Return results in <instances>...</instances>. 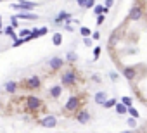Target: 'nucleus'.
I'll list each match as a JSON object with an SVG mask.
<instances>
[{"label":"nucleus","mask_w":147,"mask_h":133,"mask_svg":"<svg viewBox=\"0 0 147 133\" xmlns=\"http://www.w3.org/2000/svg\"><path fill=\"white\" fill-rule=\"evenodd\" d=\"M0 26H2V17H0Z\"/></svg>","instance_id":"36"},{"label":"nucleus","mask_w":147,"mask_h":133,"mask_svg":"<svg viewBox=\"0 0 147 133\" xmlns=\"http://www.w3.org/2000/svg\"><path fill=\"white\" fill-rule=\"evenodd\" d=\"M142 16H144V9H142L140 5H135V7H132V11H130V14H128V19H130V21H140Z\"/></svg>","instance_id":"2"},{"label":"nucleus","mask_w":147,"mask_h":133,"mask_svg":"<svg viewBox=\"0 0 147 133\" xmlns=\"http://www.w3.org/2000/svg\"><path fill=\"white\" fill-rule=\"evenodd\" d=\"M64 19H66L68 23H69V21H71V14H68V12H64V11H62V12L57 16V19H55V24H61Z\"/></svg>","instance_id":"12"},{"label":"nucleus","mask_w":147,"mask_h":133,"mask_svg":"<svg viewBox=\"0 0 147 133\" xmlns=\"http://www.w3.org/2000/svg\"><path fill=\"white\" fill-rule=\"evenodd\" d=\"M94 99H95V102H97V104L104 105V104H106V100H107V95H106V92H97Z\"/></svg>","instance_id":"10"},{"label":"nucleus","mask_w":147,"mask_h":133,"mask_svg":"<svg viewBox=\"0 0 147 133\" xmlns=\"http://www.w3.org/2000/svg\"><path fill=\"white\" fill-rule=\"evenodd\" d=\"M26 85H28V88H31V90H33V88H38L40 86V78L38 76H31Z\"/></svg>","instance_id":"11"},{"label":"nucleus","mask_w":147,"mask_h":133,"mask_svg":"<svg viewBox=\"0 0 147 133\" xmlns=\"http://www.w3.org/2000/svg\"><path fill=\"white\" fill-rule=\"evenodd\" d=\"M104 19H106V17H104V14H100V16H97V24L100 26L102 23H104Z\"/></svg>","instance_id":"28"},{"label":"nucleus","mask_w":147,"mask_h":133,"mask_svg":"<svg viewBox=\"0 0 147 133\" xmlns=\"http://www.w3.org/2000/svg\"><path fill=\"white\" fill-rule=\"evenodd\" d=\"M109 9H106V7H104V5H95L94 7V12L97 14V16H100V14H106Z\"/></svg>","instance_id":"17"},{"label":"nucleus","mask_w":147,"mask_h":133,"mask_svg":"<svg viewBox=\"0 0 147 133\" xmlns=\"http://www.w3.org/2000/svg\"><path fill=\"white\" fill-rule=\"evenodd\" d=\"M92 38H94V40H99V38H100V33H99V31L92 33Z\"/></svg>","instance_id":"32"},{"label":"nucleus","mask_w":147,"mask_h":133,"mask_svg":"<svg viewBox=\"0 0 147 133\" xmlns=\"http://www.w3.org/2000/svg\"><path fill=\"white\" fill-rule=\"evenodd\" d=\"M19 35H21V38H28V36L31 35V31H30V30H21Z\"/></svg>","instance_id":"25"},{"label":"nucleus","mask_w":147,"mask_h":133,"mask_svg":"<svg viewBox=\"0 0 147 133\" xmlns=\"http://www.w3.org/2000/svg\"><path fill=\"white\" fill-rule=\"evenodd\" d=\"M109 76H111V80H113V81H116V80L119 78V76H118V73H114V71H113V73L109 74Z\"/></svg>","instance_id":"31"},{"label":"nucleus","mask_w":147,"mask_h":133,"mask_svg":"<svg viewBox=\"0 0 147 133\" xmlns=\"http://www.w3.org/2000/svg\"><path fill=\"white\" fill-rule=\"evenodd\" d=\"M125 133H133V131H125Z\"/></svg>","instance_id":"37"},{"label":"nucleus","mask_w":147,"mask_h":133,"mask_svg":"<svg viewBox=\"0 0 147 133\" xmlns=\"http://www.w3.org/2000/svg\"><path fill=\"white\" fill-rule=\"evenodd\" d=\"M121 104H125L127 107H132V104H133V99H132V97H123V99H121Z\"/></svg>","instance_id":"20"},{"label":"nucleus","mask_w":147,"mask_h":133,"mask_svg":"<svg viewBox=\"0 0 147 133\" xmlns=\"http://www.w3.org/2000/svg\"><path fill=\"white\" fill-rule=\"evenodd\" d=\"M49 64H50V68H52V69H59V68H61V66H62V64H64V61H62L61 57H52Z\"/></svg>","instance_id":"9"},{"label":"nucleus","mask_w":147,"mask_h":133,"mask_svg":"<svg viewBox=\"0 0 147 133\" xmlns=\"http://www.w3.org/2000/svg\"><path fill=\"white\" fill-rule=\"evenodd\" d=\"M123 76L127 78L128 81L135 80V76H137V71H135V68H125V69H123Z\"/></svg>","instance_id":"6"},{"label":"nucleus","mask_w":147,"mask_h":133,"mask_svg":"<svg viewBox=\"0 0 147 133\" xmlns=\"http://www.w3.org/2000/svg\"><path fill=\"white\" fill-rule=\"evenodd\" d=\"M11 7L16 9V11H21V12H28V11H31L33 7H36V4H33V2H26V0H19V4H12Z\"/></svg>","instance_id":"1"},{"label":"nucleus","mask_w":147,"mask_h":133,"mask_svg":"<svg viewBox=\"0 0 147 133\" xmlns=\"http://www.w3.org/2000/svg\"><path fill=\"white\" fill-rule=\"evenodd\" d=\"M16 17H17V19H36V16L31 14V12H19Z\"/></svg>","instance_id":"13"},{"label":"nucleus","mask_w":147,"mask_h":133,"mask_svg":"<svg viewBox=\"0 0 147 133\" xmlns=\"http://www.w3.org/2000/svg\"><path fill=\"white\" fill-rule=\"evenodd\" d=\"M99 55H100V47H95L94 49V59H99Z\"/></svg>","instance_id":"27"},{"label":"nucleus","mask_w":147,"mask_h":133,"mask_svg":"<svg viewBox=\"0 0 147 133\" xmlns=\"http://www.w3.org/2000/svg\"><path fill=\"white\" fill-rule=\"evenodd\" d=\"M26 104H28V107H30V109H38V107H40V104H42V100H40V99H36V97H28V99H26Z\"/></svg>","instance_id":"7"},{"label":"nucleus","mask_w":147,"mask_h":133,"mask_svg":"<svg viewBox=\"0 0 147 133\" xmlns=\"http://www.w3.org/2000/svg\"><path fill=\"white\" fill-rule=\"evenodd\" d=\"M116 113L118 114H127L128 113V107L125 104H116Z\"/></svg>","instance_id":"16"},{"label":"nucleus","mask_w":147,"mask_h":133,"mask_svg":"<svg viewBox=\"0 0 147 133\" xmlns=\"http://www.w3.org/2000/svg\"><path fill=\"white\" fill-rule=\"evenodd\" d=\"M80 33H81V35H83V36H85V38H88V36H90V35H92V31H90V30H88V28H85V26H83V28H81V30H80Z\"/></svg>","instance_id":"22"},{"label":"nucleus","mask_w":147,"mask_h":133,"mask_svg":"<svg viewBox=\"0 0 147 133\" xmlns=\"http://www.w3.org/2000/svg\"><path fill=\"white\" fill-rule=\"evenodd\" d=\"M52 41H54V45H61V43H62V35L61 33H55L54 38H52Z\"/></svg>","instance_id":"19"},{"label":"nucleus","mask_w":147,"mask_h":133,"mask_svg":"<svg viewBox=\"0 0 147 133\" xmlns=\"http://www.w3.org/2000/svg\"><path fill=\"white\" fill-rule=\"evenodd\" d=\"M92 7H95V0H88V2H87V7H85V9H92Z\"/></svg>","instance_id":"29"},{"label":"nucleus","mask_w":147,"mask_h":133,"mask_svg":"<svg viewBox=\"0 0 147 133\" xmlns=\"http://www.w3.org/2000/svg\"><path fill=\"white\" fill-rule=\"evenodd\" d=\"M61 93H62V88H61V86H52V88H50V95H52L54 99H57Z\"/></svg>","instance_id":"15"},{"label":"nucleus","mask_w":147,"mask_h":133,"mask_svg":"<svg viewBox=\"0 0 147 133\" xmlns=\"http://www.w3.org/2000/svg\"><path fill=\"white\" fill-rule=\"evenodd\" d=\"M40 124L45 128H54L57 124V118L55 116H45L44 119H40Z\"/></svg>","instance_id":"4"},{"label":"nucleus","mask_w":147,"mask_h":133,"mask_svg":"<svg viewBox=\"0 0 147 133\" xmlns=\"http://www.w3.org/2000/svg\"><path fill=\"white\" fill-rule=\"evenodd\" d=\"M4 33H5V35H9V36H12V38H14V41L17 40V38H16V35H14V30H12V26H7V28L4 30Z\"/></svg>","instance_id":"21"},{"label":"nucleus","mask_w":147,"mask_h":133,"mask_svg":"<svg viewBox=\"0 0 147 133\" xmlns=\"http://www.w3.org/2000/svg\"><path fill=\"white\" fill-rule=\"evenodd\" d=\"M76 2H78L80 7H87V2H88V0H76Z\"/></svg>","instance_id":"30"},{"label":"nucleus","mask_w":147,"mask_h":133,"mask_svg":"<svg viewBox=\"0 0 147 133\" xmlns=\"http://www.w3.org/2000/svg\"><path fill=\"white\" fill-rule=\"evenodd\" d=\"M80 105V99L78 97H69V100L66 102V111H76Z\"/></svg>","instance_id":"5"},{"label":"nucleus","mask_w":147,"mask_h":133,"mask_svg":"<svg viewBox=\"0 0 147 133\" xmlns=\"http://www.w3.org/2000/svg\"><path fill=\"white\" fill-rule=\"evenodd\" d=\"M111 5H113V0H106V5H104V7H106V9H111Z\"/></svg>","instance_id":"33"},{"label":"nucleus","mask_w":147,"mask_h":133,"mask_svg":"<svg viewBox=\"0 0 147 133\" xmlns=\"http://www.w3.org/2000/svg\"><path fill=\"white\" fill-rule=\"evenodd\" d=\"M61 81H62V85L71 86V85H74V81H76V74H74L73 71H68V73H64V74H62Z\"/></svg>","instance_id":"3"},{"label":"nucleus","mask_w":147,"mask_h":133,"mask_svg":"<svg viewBox=\"0 0 147 133\" xmlns=\"http://www.w3.org/2000/svg\"><path fill=\"white\" fill-rule=\"evenodd\" d=\"M4 90H5V92H9V93L16 92V83H14V81H7V83L4 85Z\"/></svg>","instance_id":"14"},{"label":"nucleus","mask_w":147,"mask_h":133,"mask_svg":"<svg viewBox=\"0 0 147 133\" xmlns=\"http://www.w3.org/2000/svg\"><path fill=\"white\" fill-rule=\"evenodd\" d=\"M17 24H19V23H17V17L14 16V17H12V28H16Z\"/></svg>","instance_id":"34"},{"label":"nucleus","mask_w":147,"mask_h":133,"mask_svg":"<svg viewBox=\"0 0 147 133\" xmlns=\"http://www.w3.org/2000/svg\"><path fill=\"white\" fill-rule=\"evenodd\" d=\"M128 114H130L132 118H138V111L133 109V107H128Z\"/></svg>","instance_id":"24"},{"label":"nucleus","mask_w":147,"mask_h":133,"mask_svg":"<svg viewBox=\"0 0 147 133\" xmlns=\"http://www.w3.org/2000/svg\"><path fill=\"white\" fill-rule=\"evenodd\" d=\"M76 119H78V123H81V124H85V123H88V121H90V114L87 113V111H81V113H78Z\"/></svg>","instance_id":"8"},{"label":"nucleus","mask_w":147,"mask_h":133,"mask_svg":"<svg viewBox=\"0 0 147 133\" xmlns=\"http://www.w3.org/2000/svg\"><path fill=\"white\" fill-rule=\"evenodd\" d=\"M85 45H87V47L92 45V40H90V38H85Z\"/></svg>","instance_id":"35"},{"label":"nucleus","mask_w":147,"mask_h":133,"mask_svg":"<svg viewBox=\"0 0 147 133\" xmlns=\"http://www.w3.org/2000/svg\"><path fill=\"white\" fill-rule=\"evenodd\" d=\"M66 59H68V61H71V62H74V61H76V59H78V57H76V54H74V52H69V54H68V57H66Z\"/></svg>","instance_id":"26"},{"label":"nucleus","mask_w":147,"mask_h":133,"mask_svg":"<svg viewBox=\"0 0 147 133\" xmlns=\"http://www.w3.org/2000/svg\"><path fill=\"white\" fill-rule=\"evenodd\" d=\"M127 124H128L130 128H135V126H137V118H128V119H127Z\"/></svg>","instance_id":"23"},{"label":"nucleus","mask_w":147,"mask_h":133,"mask_svg":"<svg viewBox=\"0 0 147 133\" xmlns=\"http://www.w3.org/2000/svg\"><path fill=\"white\" fill-rule=\"evenodd\" d=\"M116 104H118V100H116V99H107V100H106V104H104L102 107L111 109V107H116Z\"/></svg>","instance_id":"18"}]
</instances>
